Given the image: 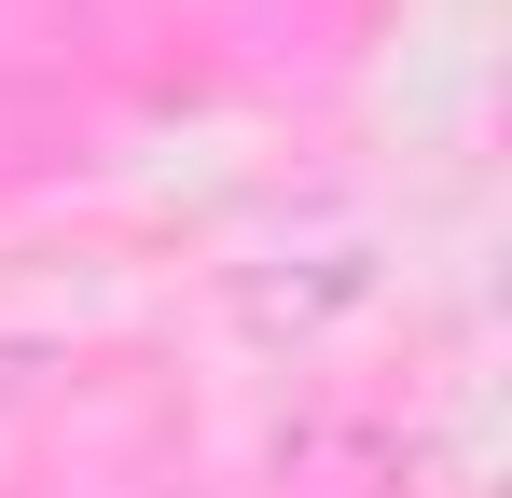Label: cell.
Returning <instances> with one entry per match:
<instances>
[{
	"label": "cell",
	"mask_w": 512,
	"mask_h": 498,
	"mask_svg": "<svg viewBox=\"0 0 512 498\" xmlns=\"http://www.w3.org/2000/svg\"><path fill=\"white\" fill-rule=\"evenodd\" d=\"M28 374H42V360H28V346H0V402H28Z\"/></svg>",
	"instance_id": "1"
}]
</instances>
